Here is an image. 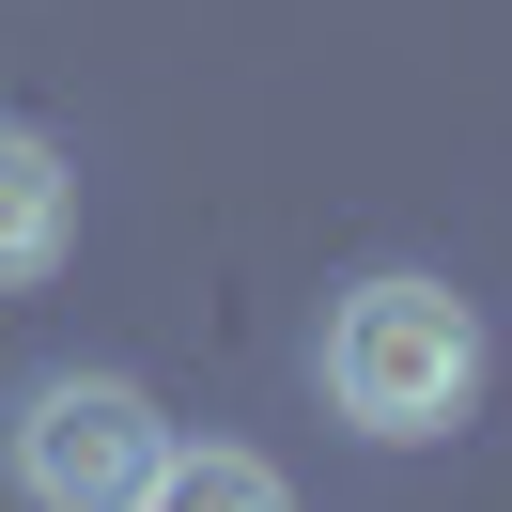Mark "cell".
<instances>
[{
  "instance_id": "obj_1",
  "label": "cell",
  "mask_w": 512,
  "mask_h": 512,
  "mask_svg": "<svg viewBox=\"0 0 512 512\" xmlns=\"http://www.w3.org/2000/svg\"><path fill=\"white\" fill-rule=\"evenodd\" d=\"M326 404L357 419L373 450H435L450 419L481 404V311L450 280H419V264H388V280H357L342 311H326Z\"/></svg>"
},
{
  "instance_id": "obj_2",
  "label": "cell",
  "mask_w": 512,
  "mask_h": 512,
  "mask_svg": "<svg viewBox=\"0 0 512 512\" xmlns=\"http://www.w3.org/2000/svg\"><path fill=\"white\" fill-rule=\"evenodd\" d=\"M171 466L156 404H140L125 373H47L32 404H16V481H32L47 512H140Z\"/></svg>"
},
{
  "instance_id": "obj_3",
  "label": "cell",
  "mask_w": 512,
  "mask_h": 512,
  "mask_svg": "<svg viewBox=\"0 0 512 512\" xmlns=\"http://www.w3.org/2000/svg\"><path fill=\"white\" fill-rule=\"evenodd\" d=\"M63 249H78V171H63V140L0 125V295H32Z\"/></svg>"
},
{
  "instance_id": "obj_4",
  "label": "cell",
  "mask_w": 512,
  "mask_h": 512,
  "mask_svg": "<svg viewBox=\"0 0 512 512\" xmlns=\"http://www.w3.org/2000/svg\"><path fill=\"white\" fill-rule=\"evenodd\" d=\"M156 497L171 512H280V466H264V450H171Z\"/></svg>"
}]
</instances>
